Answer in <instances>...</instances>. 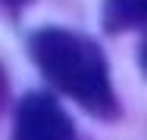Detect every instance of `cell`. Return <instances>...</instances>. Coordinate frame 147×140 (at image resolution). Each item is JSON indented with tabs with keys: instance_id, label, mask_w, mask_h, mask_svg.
<instances>
[{
	"instance_id": "6da1fadb",
	"label": "cell",
	"mask_w": 147,
	"mask_h": 140,
	"mask_svg": "<svg viewBox=\"0 0 147 140\" xmlns=\"http://www.w3.org/2000/svg\"><path fill=\"white\" fill-rule=\"evenodd\" d=\"M31 53L38 69L57 90L82 103L94 115H116V93L110 84L107 59L94 41L63 28H44L31 37Z\"/></svg>"
},
{
	"instance_id": "7a4b0ae2",
	"label": "cell",
	"mask_w": 147,
	"mask_h": 140,
	"mask_svg": "<svg viewBox=\"0 0 147 140\" xmlns=\"http://www.w3.org/2000/svg\"><path fill=\"white\" fill-rule=\"evenodd\" d=\"M13 140H75V125L53 97L31 93L16 109Z\"/></svg>"
},
{
	"instance_id": "3957f363",
	"label": "cell",
	"mask_w": 147,
	"mask_h": 140,
	"mask_svg": "<svg viewBox=\"0 0 147 140\" xmlns=\"http://www.w3.org/2000/svg\"><path fill=\"white\" fill-rule=\"evenodd\" d=\"M144 16V0H107V28H131Z\"/></svg>"
},
{
	"instance_id": "277c9868",
	"label": "cell",
	"mask_w": 147,
	"mask_h": 140,
	"mask_svg": "<svg viewBox=\"0 0 147 140\" xmlns=\"http://www.w3.org/2000/svg\"><path fill=\"white\" fill-rule=\"evenodd\" d=\"M6 3H9V6H19V3H25V0H6Z\"/></svg>"
},
{
	"instance_id": "5b68a950",
	"label": "cell",
	"mask_w": 147,
	"mask_h": 140,
	"mask_svg": "<svg viewBox=\"0 0 147 140\" xmlns=\"http://www.w3.org/2000/svg\"><path fill=\"white\" fill-rule=\"evenodd\" d=\"M0 100H3V81H0Z\"/></svg>"
}]
</instances>
